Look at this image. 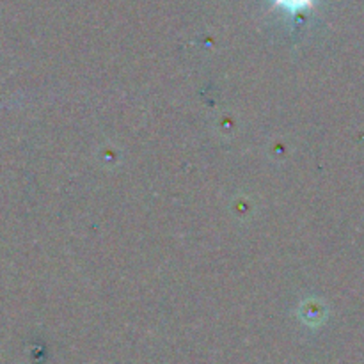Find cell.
<instances>
[{
    "label": "cell",
    "mask_w": 364,
    "mask_h": 364,
    "mask_svg": "<svg viewBox=\"0 0 364 364\" xmlns=\"http://www.w3.org/2000/svg\"><path fill=\"white\" fill-rule=\"evenodd\" d=\"M277 7H283V9L291 11V13H297V11L308 9L315 4V0H274Z\"/></svg>",
    "instance_id": "obj_1"
}]
</instances>
